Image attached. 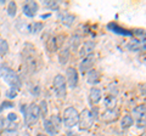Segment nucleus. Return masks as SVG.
Returning <instances> with one entry per match:
<instances>
[{
  "label": "nucleus",
  "mask_w": 146,
  "mask_h": 136,
  "mask_svg": "<svg viewBox=\"0 0 146 136\" xmlns=\"http://www.w3.org/2000/svg\"><path fill=\"white\" fill-rule=\"evenodd\" d=\"M0 75L4 79L5 83H7L12 89L18 90L21 88V79L17 75L16 72H13L11 68H9L7 66H1L0 67Z\"/></svg>",
  "instance_id": "f257e3e1"
},
{
  "label": "nucleus",
  "mask_w": 146,
  "mask_h": 136,
  "mask_svg": "<svg viewBox=\"0 0 146 136\" xmlns=\"http://www.w3.org/2000/svg\"><path fill=\"white\" fill-rule=\"evenodd\" d=\"M79 123V113L74 107H68L63 112V124L66 128H73Z\"/></svg>",
  "instance_id": "f03ea898"
},
{
  "label": "nucleus",
  "mask_w": 146,
  "mask_h": 136,
  "mask_svg": "<svg viewBox=\"0 0 146 136\" xmlns=\"http://www.w3.org/2000/svg\"><path fill=\"white\" fill-rule=\"evenodd\" d=\"M25 123L26 125H32L34 124L36 120H38V118L40 116V108L38 105H35V103H31V105L27 107L26 110V113H25Z\"/></svg>",
  "instance_id": "7ed1b4c3"
},
{
  "label": "nucleus",
  "mask_w": 146,
  "mask_h": 136,
  "mask_svg": "<svg viewBox=\"0 0 146 136\" xmlns=\"http://www.w3.org/2000/svg\"><path fill=\"white\" fill-rule=\"evenodd\" d=\"M54 89L56 92L58 98H65L67 94V83L66 78H63V75L57 74L54 78Z\"/></svg>",
  "instance_id": "20e7f679"
},
{
  "label": "nucleus",
  "mask_w": 146,
  "mask_h": 136,
  "mask_svg": "<svg viewBox=\"0 0 146 136\" xmlns=\"http://www.w3.org/2000/svg\"><path fill=\"white\" fill-rule=\"evenodd\" d=\"M95 118L91 114V112L88 110H84L79 114V129L80 130H88L91 128V125L94 124Z\"/></svg>",
  "instance_id": "39448f33"
},
{
  "label": "nucleus",
  "mask_w": 146,
  "mask_h": 136,
  "mask_svg": "<svg viewBox=\"0 0 146 136\" xmlns=\"http://www.w3.org/2000/svg\"><path fill=\"white\" fill-rule=\"evenodd\" d=\"M66 81L71 89H74L78 85V72L76 68L70 67L66 69Z\"/></svg>",
  "instance_id": "423d86ee"
},
{
  "label": "nucleus",
  "mask_w": 146,
  "mask_h": 136,
  "mask_svg": "<svg viewBox=\"0 0 146 136\" xmlns=\"http://www.w3.org/2000/svg\"><path fill=\"white\" fill-rule=\"evenodd\" d=\"M95 49V43L93 40H88V42H85L83 45H82V48L79 50V55L82 58H86L91 56V53H93Z\"/></svg>",
  "instance_id": "0eeeda50"
},
{
  "label": "nucleus",
  "mask_w": 146,
  "mask_h": 136,
  "mask_svg": "<svg viewBox=\"0 0 146 136\" xmlns=\"http://www.w3.org/2000/svg\"><path fill=\"white\" fill-rule=\"evenodd\" d=\"M38 11V4L35 1H27L23 5V13L28 17H34Z\"/></svg>",
  "instance_id": "6e6552de"
},
{
  "label": "nucleus",
  "mask_w": 146,
  "mask_h": 136,
  "mask_svg": "<svg viewBox=\"0 0 146 136\" xmlns=\"http://www.w3.org/2000/svg\"><path fill=\"white\" fill-rule=\"evenodd\" d=\"M93 65H94V57H93V55L89 56V57H86V58H83V61H82L80 65H79L80 73L84 74V73H86V72H89L91 68H93Z\"/></svg>",
  "instance_id": "1a4fd4ad"
},
{
  "label": "nucleus",
  "mask_w": 146,
  "mask_h": 136,
  "mask_svg": "<svg viewBox=\"0 0 146 136\" xmlns=\"http://www.w3.org/2000/svg\"><path fill=\"white\" fill-rule=\"evenodd\" d=\"M62 39H63V35H57V37H54V38L50 39L49 42H48V49H49V51H56L58 48H61Z\"/></svg>",
  "instance_id": "9d476101"
},
{
  "label": "nucleus",
  "mask_w": 146,
  "mask_h": 136,
  "mask_svg": "<svg viewBox=\"0 0 146 136\" xmlns=\"http://www.w3.org/2000/svg\"><path fill=\"white\" fill-rule=\"evenodd\" d=\"M58 20H60L61 22L65 26H72L73 24V22H74V20H76V17L72 15V13H70V12H58Z\"/></svg>",
  "instance_id": "9b49d317"
},
{
  "label": "nucleus",
  "mask_w": 146,
  "mask_h": 136,
  "mask_svg": "<svg viewBox=\"0 0 146 136\" xmlns=\"http://www.w3.org/2000/svg\"><path fill=\"white\" fill-rule=\"evenodd\" d=\"M101 90L98 88H91L90 92H89V98H90V103L91 105H96L98 102H100L101 100Z\"/></svg>",
  "instance_id": "f8f14e48"
},
{
  "label": "nucleus",
  "mask_w": 146,
  "mask_h": 136,
  "mask_svg": "<svg viewBox=\"0 0 146 136\" xmlns=\"http://www.w3.org/2000/svg\"><path fill=\"white\" fill-rule=\"evenodd\" d=\"M107 28L113 32V33H117V34H122V35H131V32L130 30H127L124 28H121L115 22H112V23H108L107 24Z\"/></svg>",
  "instance_id": "ddd939ff"
},
{
  "label": "nucleus",
  "mask_w": 146,
  "mask_h": 136,
  "mask_svg": "<svg viewBox=\"0 0 146 136\" xmlns=\"http://www.w3.org/2000/svg\"><path fill=\"white\" fill-rule=\"evenodd\" d=\"M133 114L136 119L139 120V123L141 120H146V105H141V106H138L133 111Z\"/></svg>",
  "instance_id": "4468645a"
},
{
  "label": "nucleus",
  "mask_w": 146,
  "mask_h": 136,
  "mask_svg": "<svg viewBox=\"0 0 146 136\" xmlns=\"http://www.w3.org/2000/svg\"><path fill=\"white\" fill-rule=\"evenodd\" d=\"M118 117V113L116 110H106L102 114H101V119L104 121H113V120H116V118Z\"/></svg>",
  "instance_id": "2eb2a0df"
},
{
  "label": "nucleus",
  "mask_w": 146,
  "mask_h": 136,
  "mask_svg": "<svg viewBox=\"0 0 146 136\" xmlns=\"http://www.w3.org/2000/svg\"><path fill=\"white\" fill-rule=\"evenodd\" d=\"M86 79H88V83L91 84V85L98 84L100 81V73L96 69H90L88 72V77H86Z\"/></svg>",
  "instance_id": "dca6fc26"
},
{
  "label": "nucleus",
  "mask_w": 146,
  "mask_h": 136,
  "mask_svg": "<svg viewBox=\"0 0 146 136\" xmlns=\"http://www.w3.org/2000/svg\"><path fill=\"white\" fill-rule=\"evenodd\" d=\"M43 124H44V129L48 134H50V135H56L57 134V128L52 124V121L50 119H44Z\"/></svg>",
  "instance_id": "f3484780"
},
{
  "label": "nucleus",
  "mask_w": 146,
  "mask_h": 136,
  "mask_svg": "<svg viewBox=\"0 0 146 136\" xmlns=\"http://www.w3.org/2000/svg\"><path fill=\"white\" fill-rule=\"evenodd\" d=\"M58 60H60L61 65H66L70 60V49H62L58 52Z\"/></svg>",
  "instance_id": "a211bd4d"
},
{
  "label": "nucleus",
  "mask_w": 146,
  "mask_h": 136,
  "mask_svg": "<svg viewBox=\"0 0 146 136\" xmlns=\"http://www.w3.org/2000/svg\"><path fill=\"white\" fill-rule=\"evenodd\" d=\"M105 107H106V110H115V107L117 105V98L115 96H107L105 98Z\"/></svg>",
  "instance_id": "6ab92c4d"
},
{
  "label": "nucleus",
  "mask_w": 146,
  "mask_h": 136,
  "mask_svg": "<svg viewBox=\"0 0 146 136\" xmlns=\"http://www.w3.org/2000/svg\"><path fill=\"white\" fill-rule=\"evenodd\" d=\"M134 124V119H133V117L131 116H124L122 118V120H121V126L122 128H130L131 125Z\"/></svg>",
  "instance_id": "aec40b11"
},
{
  "label": "nucleus",
  "mask_w": 146,
  "mask_h": 136,
  "mask_svg": "<svg viewBox=\"0 0 146 136\" xmlns=\"http://www.w3.org/2000/svg\"><path fill=\"white\" fill-rule=\"evenodd\" d=\"M43 27H44V24L42 23V22H34V23L29 27V30H31V33L36 34L43 29Z\"/></svg>",
  "instance_id": "412c9836"
},
{
  "label": "nucleus",
  "mask_w": 146,
  "mask_h": 136,
  "mask_svg": "<svg viewBox=\"0 0 146 136\" xmlns=\"http://www.w3.org/2000/svg\"><path fill=\"white\" fill-rule=\"evenodd\" d=\"M9 51V44L5 39H0V56L6 55Z\"/></svg>",
  "instance_id": "4be33fe9"
},
{
  "label": "nucleus",
  "mask_w": 146,
  "mask_h": 136,
  "mask_svg": "<svg viewBox=\"0 0 146 136\" xmlns=\"http://www.w3.org/2000/svg\"><path fill=\"white\" fill-rule=\"evenodd\" d=\"M79 44H80V37H79V35H73V37H72V39H71L70 49H72V50H76V49H78Z\"/></svg>",
  "instance_id": "5701e85b"
},
{
  "label": "nucleus",
  "mask_w": 146,
  "mask_h": 136,
  "mask_svg": "<svg viewBox=\"0 0 146 136\" xmlns=\"http://www.w3.org/2000/svg\"><path fill=\"white\" fill-rule=\"evenodd\" d=\"M43 5H44L45 7L51 9V10H58V7H60V4H58V1H51V0H46V1H43Z\"/></svg>",
  "instance_id": "b1692460"
},
{
  "label": "nucleus",
  "mask_w": 146,
  "mask_h": 136,
  "mask_svg": "<svg viewBox=\"0 0 146 136\" xmlns=\"http://www.w3.org/2000/svg\"><path fill=\"white\" fill-rule=\"evenodd\" d=\"M16 11H17V6H16L15 1H10L9 3V6H7V13L11 17H13L16 15Z\"/></svg>",
  "instance_id": "393cba45"
},
{
  "label": "nucleus",
  "mask_w": 146,
  "mask_h": 136,
  "mask_svg": "<svg viewBox=\"0 0 146 136\" xmlns=\"http://www.w3.org/2000/svg\"><path fill=\"white\" fill-rule=\"evenodd\" d=\"M40 116H42L43 118L46 117V113H48V103L46 101H42L40 102Z\"/></svg>",
  "instance_id": "a878e982"
},
{
  "label": "nucleus",
  "mask_w": 146,
  "mask_h": 136,
  "mask_svg": "<svg viewBox=\"0 0 146 136\" xmlns=\"http://www.w3.org/2000/svg\"><path fill=\"white\" fill-rule=\"evenodd\" d=\"M129 49H130V50H133V51H139V50L141 49L139 40H133V42H130V44H129Z\"/></svg>",
  "instance_id": "bb28decb"
},
{
  "label": "nucleus",
  "mask_w": 146,
  "mask_h": 136,
  "mask_svg": "<svg viewBox=\"0 0 146 136\" xmlns=\"http://www.w3.org/2000/svg\"><path fill=\"white\" fill-rule=\"evenodd\" d=\"M9 124H10V120H9L7 118H5V117L0 118V129H5L6 130Z\"/></svg>",
  "instance_id": "cd10ccee"
},
{
  "label": "nucleus",
  "mask_w": 146,
  "mask_h": 136,
  "mask_svg": "<svg viewBox=\"0 0 146 136\" xmlns=\"http://www.w3.org/2000/svg\"><path fill=\"white\" fill-rule=\"evenodd\" d=\"M50 120H51V121H52V124L58 129V125H60V123H61V119H60V118H58L57 116H52Z\"/></svg>",
  "instance_id": "c85d7f7f"
},
{
  "label": "nucleus",
  "mask_w": 146,
  "mask_h": 136,
  "mask_svg": "<svg viewBox=\"0 0 146 136\" xmlns=\"http://www.w3.org/2000/svg\"><path fill=\"white\" fill-rule=\"evenodd\" d=\"M12 107H13V103H12V102H10V101H5L1 106H0V112H1L3 110H5V108H12Z\"/></svg>",
  "instance_id": "c756f323"
},
{
  "label": "nucleus",
  "mask_w": 146,
  "mask_h": 136,
  "mask_svg": "<svg viewBox=\"0 0 146 136\" xmlns=\"http://www.w3.org/2000/svg\"><path fill=\"white\" fill-rule=\"evenodd\" d=\"M3 136H17V130H5Z\"/></svg>",
  "instance_id": "7c9ffc66"
},
{
  "label": "nucleus",
  "mask_w": 146,
  "mask_h": 136,
  "mask_svg": "<svg viewBox=\"0 0 146 136\" xmlns=\"http://www.w3.org/2000/svg\"><path fill=\"white\" fill-rule=\"evenodd\" d=\"M16 94H17V90L11 88V90H10V91H7L6 95H7V97H9V98H13V97L16 96Z\"/></svg>",
  "instance_id": "2f4dec72"
},
{
  "label": "nucleus",
  "mask_w": 146,
  "mask_h": 136,
  "mask_svg": "<svg viewBox=\"0 0 146 136\" xmlns=\"http://www.w3.org/2000/svg\"><path fill=\"white\" fill-rule=\"evenodd\" d=\"M7 119L10 120V121H16L17 120V116H16V113H10V114H7Z\"/></svg>",
  "instance_id": "473e14b6"
},
{
  "label": "nucleus",
  "mask_w": 146,
  "mask_h": 136,
  "mask_svg": "<svg viewBox=\"0 0 146 136\" xmlns=\"http://www.w3.org/2000/svg\"><path fill=\"white\" fill-rule=\"evenodd\" d=\"M139 43H140V46H141V49H144V50H146V37H145L144 39H141V40H139Z\"/></svg>",
  "instance_id": "72a5a7b5"
},
{
  "label": "nucleus",
  "mask_w": 146,
  "mask_h": 136,
  "mask_svg": "<svg viewBox=\"0 0 146 136\" xmlns=\"http://www.w3.org/2000/svg\"><path fill=\"white\" fill-rule=\"evenodd\" d=\"M48 17H50V13H46V15H42V18H43V20L48 18Z\"/></svg>",
  "instance_id": "f704fd0d"
},
{
  "label": "nucleus",
  "mask_w": 146,
  "mask_h": 136,
  "mask_svg": "<svg viewBox=\"0 0 146 136\" xmlns=\"http://www.w3.org/2000/svg\"><path fill=\"white\" fill-rule=\"evenodd\" d=\"M36 136H46V135H43V134H38Z\"/></svg>",
  "instance_id": "c9c22d12"
}]
</instances>
